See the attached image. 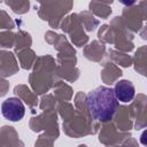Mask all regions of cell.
I'll return each mask as SVG.
<instances>
[{"label":"cell","mask_w":147,"mask_h":147,"mask_svg":"<svg viewBox=\"0 0 147 147\" xmlns=\"http://www.w3.org/2000/svg\"><path fill=\"white\" fill-rule=\"evenodd\" d=\"M86 103L93 118L100 122L110 121L117 108V99L114 90L107 86H99L88 92Z\"/></svg>","instance_id":"obj_1"},{"label":"cell","mask_w":147,"mask_h":147,"mask_svg":"<svg viewBox=\"0 0 147 147\" xmlns=\"http://www.w3.org/2000/svg\"><path fill=\"white\" fill-rule=\"evenodd\" d=\"M1 113L5 118L11 121V122H17L23 118L25 114V108L23 102L18 98H8L6 99L2 105H1Z\"/></svg>","instance_id":"obj_2"},{"label":"cell","mask_w":147,"mask_h":147,"mask_svg":"<svg viewBox=\"0 0 147 147\" xmlns=\"http://www.w3.org/2000/svg\"><path fill=\"white\" fill-rule=\"evenodd\" d=\"M114 93L115 96L118 101L121 102H129L134 98V86L130 80L126 79H122L119 82L116 83L115 88H114Z\"/></svg>","instance_id":"obj_3"},{"label":"cell","mask_w":147,"mask_h":147,"mask_svg":"<svg viewBox=\"0 0 147 147\" xmlns=\"http://www.w3.org/2000/svg\"><path fill=\"white\" fill-rule=\"evenodd\" d=\"M118 1L123 5H125V6H132L137 0H118Z\"/></svg>","instance_id":"obj_4"}]
</instances>
